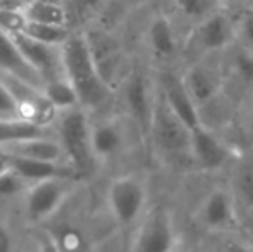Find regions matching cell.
<instances>
[{"mask_svg": "<svg viewBox=\"0 0 253 252\" xmlns=\"http://www.w3.org/2000/svg\"><path fill=\"white\" fill-rule=\"evenodd\" d=\"M62 55L67 80L76 92L81 107L91 116L109 112L117 94L98 71L84 30H73L62 44Z\"/></svg>", "mask_w": 253, "mask_h": 252, "instance_id": "6da1fadb", "label": "cell"}, {"mask_svg": "<svg viewBox=\"0 0 253 252\" xmlns=\"http://www.w3.org/2000/svg\"><path fill=\"white\" fill-rule=\"evenodd\" d=\"M53 130L76 176L88 182L100 169L91 149V114L81 105L62 109L53 121Z\"/></svg>", "mask_w": 253, "mask_h": 252, "instance_id": "7a4b0ae2", "label": "cell"}, {"mask_svg": "<svg viewBox=\"0 0 253 252\" xmlns=\"http://www.w3.org/2000/svg\"><path fill=\"white\" fill-rule=\"evenodd\" d=\"M74 176H59L31 183L19 205L21 219L28 230L47 226L64 211L81 185Z\"/></svg>", "mask_w": 253, "mask_h": 252, "instance_id": "3957f363", "label": "cell"}, {"mask_svg": "<svg viewBox=\"0 0 253 252\" xmlns=\"http://www.w3.org/2000/svg\"><path fill=\"white\" fill-rule=\"evenodd\" d=\"M105 205L121 230H134L150 209L148 183L138 173H123L110 178L105 190Z\"/></svg>", "mask_w": 253, "mask_h": 252, "instance_id": "277c9868", "label": "cell"}, {"mask_svg": "<svg viewBox=\"0 0 253 252\" xmlns=\"http://www.w3.org/2000/svg\"><path fill=\"white\" fill-rule=\"evenodd\" d=\"M236 44V24L234 17L227 9H217L197 24L191 26V31L183 45V52L191 54V61L203 57H217L229 50Z\"/></svg>", "mask_w": 253, "mask_h": 252, "instance_id": "5b68a950", "label": "cell"}, {"mask_svg": "<svg viewBox=\"0 0 253 252\" xmlns=\"http://www.w3.org/2000/svg\"><path fill=\"white\" fill-rule=\"evenodd\" d=\"M117 95H119L121 105L129 123L136 128L138 133L145 140H148L153 109L157 102V88L153 76L147 74L143 67L131 66L117 88Z\"/></svg>", "mask_w": 253, "mask_h": 252, "instance_id": "8992f818", "label": "cell"}, {"mask_svg": "<svg viewBox=\"0 0 253 252\" xmlns=\"http://www.w3.org/2000/svg\"><path fill=\"white\" fill-rule=\"evenodd\" d=\"M148 140L157 151V154L164 159H188L190 157V144H191V128H188L167 107L166 102L157 94L155 109Z\"/></svg>", "mask_w": 253, "mask_h": 252, "instance_id": "52a82bcc", "label": "cell"}, {"mask_svg": "<svg viewBox=\"0 0 253 252\" xmlns=\"http://www.w3.org/2000/svg\"><path fill=\"white\" fill-rule=\"evenodd\" d=\"M179 246L172 212L164 205H152L134 228L129 252H176Z\"/></svg>", "mask_w": 253, "mask_h": 252, "instance_id": "ba28073f", "label": "cell"}, {"mask_svg": "<svg viewBox=\"0 0 253 252\" xmlns=\"http://www.w3.org/2000/svg\"><path fill=\"white\" fill-rule=\"evenodd\" d=\"M181 76L200 111L227 92V80L222 61H215L213 57L191 61L181 71Z\"/></svg>", "mask_w": 253, "mask_h": 252, "instance_id": "9c48e42d", "label": "cell"}, {"mask_svg": "<svg viewBox=\"0 0 253 252\" xmlns=\"http://www.w3.org/2000/svg\"><path fill=\"white\" fill-rule=\"evenodd\" d=\"M197 221L209 233L231 235L241 228L238 201L233 190L215 187L203 197L197 209Z\"/></svg>", "mask_w": 253, "mask_h": 252, "instance_id": "30bf717a", "label": "cell"}, {"mask_svg": "<svg viewBox=\"0 0 253 252\" xmlns=\"http://www.w3.org/2000/svg\"><path fill=\"white\" fill-rule=\"evenodd\" d=\"M90 44L91 54L97 62L98 71L102 73L103 80L116 90L119 88L121 81L124 80L126 73L129 71V64L126 62V54L121 40L114 33L107 30H84Z\"/></svg>", "mask_w": 253, "mask_h": 252, "instance_id": "8fae6325", "label": "cell"}, {"mask_svg": "<svg viewBox=\"0 0 253 252\" xmlns=\"http://www.w3.org/2000/svg\"><path fill=\"white\" fill-rule=\"evenodd\" d=\"M0 78L12 94L17 114H19L21 119L43 126H53V121H55L59 111L48 101L43 88L35 87V85L28 83V81L21 80L17 76H12V74L0 73Z\"/></svg>", "mask_w": 253, "mask_h": 252, "instance_id": "7c38bea8", "label": "cell"}, {"mask_svg": "<svg viewBox=\"0 0 253 252\" xmlns=\"http://www.w3.org/2000/svg\"><path fill=\"white\" fill-rule=\"evenodd\" d=\"M127 128L117 114L91 116V149L98 166H107L117 161L126 152Z\"/></svg>", "mask_w": 253, "mask_h": 252, "instance_id": "4fadbf2b", "label": "cell"}, {"mask_svg": "<svg viewBox=\"0 0 253 252\" xmlns=\"http://www.w3.org/2000/svg\"><path fill=\"white\" fill-rule=\"evenodd\" d=\"M153 80H155L157 94L184 125L191 130L202 125L200 109L191 99L181 73L170 69V67H160Z\"/></svg>", "mask_w": 253, "mask_h": 252, "instance_id": "5bb4252c", "label": "cell"}, {"mask_svg": "<svg viewBox=\"0 0 253 252\" xmlns=\"http://www.w3.org/2000/svg\"><path fill=\"white\" fill-rule=\"evenodd\" d=\"M12 37L16 40V44L19 45L24 57L28 59V62L40 74L43 87L67 80L62 45L43 44V42H38L35 38L24 35L23 31H12Z\"/></svg>", "mask_w": 253, "mask_h": 252, "instance_id": "9a60e30c", "label": "cell"}, {"mask_svg": "<svg viewBox=\"0 0 253 252\" xmlns=\"http://www.w3.org/2000/svg\"><path fill=\"white\" fill-rule=\"evenodd\" d=\"M191 164L207 173L220 171L233 159V149L219 133L207 126H197L191 130L190 144Z\"/></svg>", "mask_w": 253, "mask_h": 252, "instance_id": "2e32d148", "label": "cell"}, {"mask_svg": "<svg viewBox=\"0 0 253 252\" xmlns=\"http://www.w3.org/2000/svg\"><path fill=\"white\" fill-rule=\"evenodd\" d=\"M145 47L160 67H169V64L177 59L179 52H183L174 23L167 14L157 12L150 17L145 28Z\"/></svg>", "mask_w": 253, "mask_h": 252, "instance_id": "e0dca14e", "label": "cell"}, {"mask_svg": "<svg viewBox=\"0 0 253 252\" xmlns=\"http://www.w3.org/2000/svg\"><path fill=\"white\" fill-rule=\"evenodd\" d=\"M0 73L12 74L35 87L43 88L42 78L37 71L33 69L24 54L21 52L19 45L16 44L12 37V31L0 26Z\"/></svg>", "mask_w": 253, "mask_h": 252, "instance_id": "ac0fdd59", "label": "cell"}, {"mask_svg": "<svg viewBox=\"0 0 253 252\" xmlns=\"http://www.w3.org/2000/svg\"><path fill=\"white\" fill-rule=\"evenodd\" d=\"M3 154L10 157L35 159V161H50V162H67V155L64 152L62 144L59 142L57 135L50 137H37L21 140L16 144H9L0 147ZM69 164V162H67Z\"/></svg>", "mask_w": 253, "mask_h": 252, "instance_id": "d6986e66", "label": "cell"}, {"mask_svg": "<svg viewBox=\"0 0 253 252\" xmlns=\"http://www.w3.org/2000/svg\"><path fill=\"white\" fill-rule=\"evenodd\" d=\"M222 55V66L227 83L231 81L248 95L253 94V50L240 44H234Z\"/></svg>", "mask_w": 253, "mask_h": 252, "instance_id": "ffe728a7", "label": "cell"}, {"mask_svg": "<svg viewBox=\"0 0 253 252\" xmlns=\"http://www.w3.org/2000/svg\"><path fill=\"white\" fill-rule=\"evenodd\" d=\"M9 157V166L17 171L24 180L30 183H37L42 180L59 178V176H74L78 178L74 169L67 162H50V161H35V159L23 157ZM80 180V178H78Z\"/></svg>", "mask_w": 253, "mask_h": 252, "instance_id": "44dd1931", "label": "cell"}, {"mask_svg": "<svg viewBox=\"0 0 253 252\" xmlns=\"http://www.w3.org/2000/svg\"><path fill=\"white\" fill-rule=\"evenodd\" d=\"M24 21L52 26H69V10L62 0H30L17 9Z\"/></svg>", "mask_w": 253, "mask_h": 252, "instance_id": "7402d4cb", "label": "cell"}, {"mask_svg": "<svg viewBox=\"0 0 253 252\" xmlns=\"http://www.w3.org/2000/svg\"><path fill=\"white\" fill-rule=\"evenodd\" d=\"M55 237V242L60 252H97L95 244L88 237L81 226L73 221L57 223V225H47Z\"/></svg>", "mask_w": 253, "mask_h": 252, "instance_id": "603a6c76", "label": "cell"}, {"mask_svg": "<svg viewBox=\"0 0 253 252\" xmlns=\"http://www.w3.org/2000/svg\"><path fill=\"white\" fill-rule=\"evenodd\" d=\"M55 135L53 126H43L26 119H0V147L9 144H16L21 140L37 137H50Z\"/></svg>", "mask_w": 253, "mask_h": 252, "instance_id": "cb8c5ba5", "label": "cell"}, {"mask_svg": "<svg viewBox=\"0 0 253 252\" xmlns=\"http://www.w3.org/2000/svg\"><path fill=\"white\" fill-rule=\"evenodd\" d=\"M31 183L24 180L12 168L7 169L3 175H0V207L2 205H21L26 190Z\"/></svg>", "mask_w": 253, "mask_h": 252, "instance_id": "d4e9b609", "label": "cell"}, {"mask_svg": "<svg viewBox=\"0 0 253 252\" xmlns=\"http://www.w3.org/2000/svg\"><path fill=\"white\" fill-rule=\"evenodd\" d=\"M19 31H23L24 35L35 38V40L50 45H62L67 40V37L73 33L69 26H52V24L31 23V21H24Z\"/></svg>", "mask_w": 253, "mask_h": 252, "instance_id": "484cf974", "label": "cell"}, {"mask_svg": "<svg viewBox=\"0 0 253 252\" xmlns=\"http://www.w3.org/2000/svg\"><path fill=\"white\" fill-rule=\"evenodd\" d=\"M231 190L236 197L238 205L253 212V164H243L236 168Z\"/></svg>", "mask_w": 253, "mask_h": 252, "instance_id": "4316f807", "label": "cell"}, {"mask_svg": "<svg viewBox=\"0 0 253 252\" xmlns=\"http://www.w3.org/2000/svg\"><path fill=\"white\" fill-rule=\"evenodd\" d=\"M174 9L181 17L190 21L191 26L212 14L213 10L220 9L217 0H172Z\"/></svg>", "mask_w": 253, "mask_h": 252, "instance_id": "83f0119b", "label": "cell"}, {"mask_svg": "<svg viewBox=\"0 0 253 252\" xmlns=\"http://www.w3.org/2000/svg\"><path fill=\"white\" fill-rule=\"evenodd\" d=\"M236 24V44L253 50V3L238 10L234 16Z\"/></svg>", "mask_w": 253, "mask_h": 252, "instance_id": "f1b7e54d", "label": "cell"}, {"mask_svg": "<svg viewBox=\"0 0 253 252\" xmlns=\"http://www.w3.org/2000/svg\"><path fill=\"white\" fill-rule=\"evenodd\" d=\"M31 233H33V246L37 247V252H60L55 242V237L48 226L35 228L31 230Z\"/></svg>", "mask_w": 253, "mask_h": 252, "instance_id": "f546056e", "label": "cell"}, {"mask_svg": "<svg viewBox=\"0 0 253 252\" xmlns=\"http://www.w3.org/2000/svg\"><path fill=\"white\" fill-rule=\"evenodd\" d=\"M16 118H19L16 102H14V97L9 88H7V85L0 78V119H16Z\"/></svg>", "mask_w": 253, "mask_h": 252, "instance_id": "4dcf8cb0", "label": "cell"}, {"mask_svg": "<svg viewBox=\"0 0 253 252\" xmlns=\"http://www.w3.org/2000/svg\"><path fill=\"white\" fill-rule=\"evenodd\" d=\"M0 252H17V237L12 225L0 218Z\"/></svg>", "mask_w": 253, "mask_h": 252, "instance_id": "1f68e13d", "label": "cell"}, {"mask_svg": "<svg viewBox=\"0 0 253 252\" xmlns=\"http://www.w3.org/2000/svg\"><path fill=\"white\" fill-rule=\"evenodd\" d=\"M219 252H253V246L248 242H243V240L227 237L220 242Z\"/></svg>", "mask_w": 253, "mask_h": 252, "instance_id": "d6a6232c", "label": "cell"}, {"mask_svg": "<svg viewBox=\"0 0 253 252\" xmlns=\"http://www.w3.org/2000/svg\"><path fill=\"white\" fill-rule=\"evenodd\" d=\"M243 119H245V130H247L248 137L253 138V94L248 95V99H247Z\"/></svg>", "mask_w": 253, "mask_h": 252, "instance_id": "836d02e7", "label": "cell"}, {"mask_svg": "<svg viewBox=\"0 0 253 252\" xmlns=\"http://www.w3.org/2000/svg\"><path fill=\"white\" fill-rule=\"evenodd\" d=\"M219 2V5L222 7V9H243V7L250 5V0H217Z\"/></svg>", "mask_w": 253, "mask_h": 252, "instance_id": "e575fe53", "label": "cell"}, {"mask_svg": "<svg viewBox=\"0 0 253 252\" xmlns=\"http://www.w3.org/2000/svg\"><path fill=\"white\" fill-rule=\"evenodd\" d=\"M9 157H7V154H3L2 151H0V175H3V173L9 169Z\"/></svg>", "mask_w": 253, "mask_h": 252, "instance_id": "d590c367", "label": "cell"}, {"mask_svg": "<svg viewBox=\"0 0 253 252\" xmlns=\"http://www.w3.org/2000/svg\"><path fill=\"white\" fill-rule=\"evenodd\" d=\"M12 2H14V3H16V5H17V9H19V7H21V5H23V3L30 2V0H12Z\"/></svg>", "mask_w": 253, "mask_h": 252, "instance_id": "8d00e7d4", "label": "cell"}, {"mask_svg": "<svg viewBox=\"0 0 253 252\" xmlns=\"http://www.w3.org/2000/svg\"><path fill=\"white\" fill-rule=\"evenodd\" d=\"M23 252H37V247H35V246H33V247H31V249H30V251H23Z\"/></svg>", "mask_w": 253, "mask_h": 252, "instance_id": "74e56055", "label": "cell"}]
</instances>
